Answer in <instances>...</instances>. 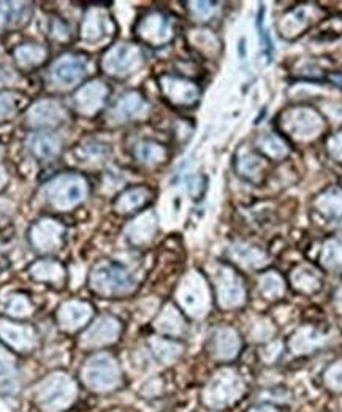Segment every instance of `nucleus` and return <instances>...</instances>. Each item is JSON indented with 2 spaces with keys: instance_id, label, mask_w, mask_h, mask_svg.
I'll return each mask as SVG.
<instances>
[{
  "instance_id": "7",
  "label": "nucleus",
  "mask_w": 342,
  "mask_h": 412,
  "mask_svg": "<svg viewBox=\"0 0 342 412\" xmlns=\"http://www.w3.org/2000/svg\"><path fill=\"white\" fill-rule=\"evenodd\" d=\"M86 75V60L73 54H67L56 60L51 69V78L60 87H73Z\"/></svg>"
},
{
  "instance_id": "14",
  "label": "nucleus",
  "mask_w": 342,
  "mask_h": 412,
  "mask_svg": "<svg viewBox=\"0 0 342 412\" xmlns=\"http://www.w3.org/2000/svg\"><path fill=\"white\" fill-rule=\"evenodd\" d=\"M62 105L56 100H42L30 108L29 121L33 126H57L64 121Z\"/></svg>"
},
{
  "instance_id": "42",
  "label": "nucleus",
  "mask_w": 342,
  "mask_h": 412,
  "mask_svg": "<svg viewBox=\"0 0 342 412\" xmlns=\"http://www.w3.org/2000/svg\"><path fill=\"white\" fill-rule=\"evenodd\" d=\"M2 23H4V13L0 11V26H2Z\"/></svg>"
},
{
  "instance_id": "12",
  "label": "nucleus",
  "mask_w": 342,
  "mask_h": 412,
  "mask_svg": "<svg viewBox=\"0 0 342 412\" xmlns=\"http://www.w3.org/2000/svg\"><path fill=\"white\" fill-rule=\"evenodd\" d=\"M106 97V87L100 81H92V83L86 84L76 92L73 104L75 108L83 114L96 113L100 106L103 105Z\"/></svg>"
},
{
  "instance_id": "8",
  "label": "nucleus",
  "mask_w": 342,
  "mask_h": 412,
  "mask_svg": "<svg viewBox=\"0 0 342 412\" xmlns=\"http://www.w3.org/2000/svg\"><path fill=\"white\" fill-rule=\"evenodd\" d=\"M139 57L137 46L118 45L105 56L103 69L111 75H127L138 67Z\"/></svg>"
},
{
  "instance_id": "38",
  "label": "nucleus",
  "mask_w": 342,
  "mask_h": 412,
  "mask_svg": "<svg viewBox=\"0 0 342 412\" xmlns=\"http://www.w3.org/2000/svg\"><path fill=\"white\" fill-rule=\"evenodd\" d=\"M330 79H331L333 83L336 84V86L342 87V75H331V77H330Z\"/></svg>"
},
{
  "instance_id": "19",
  "label": "nucleus",
  "mask_w": 342,
  "mask_h": 412,
  "mask_svg": "<svg viewBox=\"0 0 342 412\" xmlns=\"http://www.w3.org/2000/svg\"><path fill=\"white\" fill-rule=\"evenodd\" d=\"M214 347H216V355L219 359H233V357L238 354L239 349V340L236 333L230 328L219 330Z\"/></svg>"
},
{
  "instance_id": "39",
  "label": "nucleus",
  "mask_w": 342,
  "mask_h": 412,
  "mask_svg": "<svg viewBox=\"0 0 342 412\" xmlns=\"http://www.w3.org/2000/svg\"><path fill=\"white\" fill-rule=\"evenodd\" d=\"M0 412H10V406L4 400H0Z\"/></svg>"
},
{
  "instance_id": "43",
  "label": "nucleus",
  "mask_w": 342,
  "mask_h": 412,
  "mask_svg": "<svg viewBox=\"0 0 342 412\" xmlns=\"http://www.w3.org/2000/svg\"><path fill=\"white\" fill-rule=\"evenodd\" d=\"M2 81H4V75H2V72H0V84H2Z\"/></svg>"
},
{
  "instance_id": "35",
  "label": "nucleus",
  "mask_w": 342,
  "mask_h": 412,
  "mask_svg": "<svg viewBox=\"0 0 342 412\" xmlns=\"http://www.w3.org/2000/svg\"><path fill=\"white\" fill-rule=\"evenodd\" d=\"M13 371H15V363H13V359L5 349L0 347V379L11 376Z\"/></svg>"
},
{
  "instance_id": "41",
  "label": "nucleus",
  "mask_w": 342,
  "mask_h": 412,
  "mask_svg": "<svg viewBox=\"0 0 342 412\" xmlns=\"http://www.w3.org/2000/svg\"><path fill=\"white\" fill-rule=\"evenodd\" d=\"M5 179H6V177H5V173H4V170L2 168H0V187L4 186V182H5Z\"/></svg>"
},
{
  "instance_id": "5",
  "label": "nucleus",
  "mask_w": 342,
  "mask_h": 412,
  "mask_svg": "<svg viewBox=\"0 0 342 412\" xmlns=\"http://www.w3.org/2000/svg\"><path fill=\"white\" fill-rule=\"evenodd\" d=\"M83 377L92 390H111L119 384V367L108 354H98L86 363Z\"/></svg>"
},
{
  "instance_id": "30",
  "label": "nucleus",
  "mask_w": 342,
  "mask_h": 412,
  "mask_svg": "<svg viewBox=\"0 0 342 412\" xmlns=\"http://www.w3.org/2000/svg\"><path fill=\"white\" fill-rule=\"evenodd\" d=\"M317 343V333H312L311 330H303V332H300L293 338L292 347L295 352H306V350H311Z\"/></svg>"
},
{
  "instance_id": "6",
  "label": "nucleus",
  "mask_w": 342,
  "mask_h": 412,
  "mask_svg": "<svg viewBox=\"0 0 342 412\" xmlns=\"http://www.w3.org/2000/svg\"><path fill=\"white\" fill-rule=\"evenodd\" d=\"M179 301L187 313L200 317L206 313L210 306V295L205 281L197 273H192L184 279L179 289Z\"/></svg>"
},
{
  "instance_id": "25",
  "label": "nucleus",
  "mask_w": 342,
  "mask_h": 412,
  "mask_svg": "<svg viewBox=\"0 0 342 412\" xmlns=\"http://www.w3.org/2000/svg\"><path fill=\"white\" fill-rule=\"evenodd\" d=\"M147 200V191L146 189H132V191L125 192L122 197L118 200V209L119 211H133V209L142 206Z\"/></svg>"
},
{
  "instance_id": "9",
  "label": "nucleus",
  "mask_w": 342,
  "mask_h": 412,
  "mask_svg": "<svg viewBox=\"0 0 342 412\" xmlns=\"http://www.w3.org/2000/svg\"><path fill=\"white\" fill-rule=\"evenodd\" d=\"M62 236L64 227L52 219L38 221L30 232L33 246L40 251H55L62 243Z\"/></svg>"
},
{
  "instance_id": "40",
  "label": "nucleus",
  "mask_w": 342,
  "mask_h": 412,
  "mask_svg": "<svg viewBox=\"0 0 342 412\" xmlns=\"http://www.w3.org/2000/svg\"><path fill=\"white\" fill-rule=\"evenodd\" d=\"M251 412H276L274 409H270V408H258V409H253Z\"/></svg>"
},
{
  "instance_id": "29",
  "label": "nucleus",
  "mask_w": 342,
  "mask_h": 412,
  "mask_svg": "<svg viewBox=\"0 0 342 412\" xmlns=\"http://www.w3.org/2000/svg\"><path fill=\"white\" fill-rule=\"evenodd\" d=\"M233 255L234 259H238L241 263H246V265H261L263 263V255L258 251L247 246H234L233 247Z\"/></svg>"
},
{
  "instance_id": "2",
  "label": "nucleus",
  "mask_w": 342,
  "mask_h": 412,
  "mask_svg": "<svg viewBox=\"0 0 342 412\" xmlns=\"http://www.w3.org/2000/svg\"><path fill=\"white\" fill-rule=\"evenodd\" d=\"M243 391L244 384L241 381V377L236 373H233V371L225 369L217 373L212 377V381L207 384L203 394V400L210 408L220 409L236 401L243 395Z\"/></svg>"
},
{
  "instance_id": "20",
  "label": "nucleus",
  "mask_w": 342,
  "mask_h": 412,
  "mask_svg": "<svg viewBox=\"0 0 342 412\" xmlns=\"http://www.w3.org/2000/svg\"><path fill=\"white\" fill-rule=\"evenodd\" d=\"M32 152L40 159H51L59 152V141L50 133H37L29 141Z\"/></svg>"
},
{
  "instance_id": "18",
  "label": "nucleus",
  "mask_w": 342,
  "mask_h": 412,
  "mask_svg": "<svg viewBox=\"0 0 342 412\" xmlns=\"http://www.w3.org/2000/svg\"><path fill=\"white\" fill-rule=\"evenodd\" d=\"M110 21L103 13L97 10H92L87 13L83 24V38L87 42H97V40L103 38L108 33Z\"/></svg>"
},
{
  "instance_id": "15",
  "label": "nucleus",
  "mask_w": 342,
  "mask_h": 412,
  "mask_svg": "<svg viewBox=\"0 0 342 412\" xmlns=\"http://www.w3.org/2000/svg\"><path fill=\"white\" fill-rule=\"evenodd\" d=\"M92 309L81 301H67L59 309V323L65 330H76L89 321Z\"/></svg>"
},
{
  "instance_id": "3",
  "label": "nucleus",
  "mask_w": 342,
  "mask_h": 412,
  "mask_svg": "<svg viewBox=\"0 0 342 412\" xmlns=\"http://www.w3.org/2000/svg\"><path fill=\"white\" fill-rule=\"evenodd\" d=\"M92 289L102 295H122L133 289L130 273L119 263L105 262L93 269L91 276Z\"/></svg>"
},
{
  "instance_id": "31",
  "label": "nucleus",
  "mask_w": 342,
  "mask_h": 412,
  "mask_svg": "<svg viewBox=\"0 0 342 412\" xmlns=\"http://www.w3.org/2000/svg\"><path fill=\"white\" fill-rule=\"evenodd\" d=\"M137 157L143 162H159L164 159V150L156 143H139L137 147Z\"/></svg>"
},
{
  "instance_id": "22",
  "label": "nucleus",
  "mask_w": 342,
  "mask_h": 412,
  "mask_svg": "<svg viewBox=\"0 0 342 412\" xmlns=\"http://www.w3.org/2000/svg\"><path fill=\"white\" fill-rule=\"evenodd\" d=\"M32 276L38 281L59 282L64 276V269L56 262H38L32 267Z\"/></svg>"
},
{
  "instance_id": "23",
  "label": "nucleus",
  "mask_w": 342,
  "mask_h": 412,
  "mask_svg": "<svg viewBox=\"0 0 342 412\" xmlns=\"http://www.w3.org/2000/svg\"><path fill=\"white\" fill-rule=\"evenodd\" d=\"M45 54H46V50L43 48V46L24 45V46H19V48L16 50L15 57L21 67H32L42 62V60L45 59Z\"/></svg>"
},
{
  "instance_id": "33",
  "label": "nucleus",
  "mask_w": 342,
  "mask_h": 412,
  "mask_svg": "<svg viewBox=\"0 0 342 412\" xmlns=\"http://www.w3.org/2000/svg\"><path fill=\"white\" fill-rule=\"evenodd\" d=\"M261 290L266 296H278L283 294V281H280L276 274H268L261 279Z\"/></svg>"
},
{
  "instance_id": "21",
  "label": "nucleus",
  "mask_w": 342,
  "mask_h": 412,
  "mask_svg": "<svg viewBox=\"0 0 342 412\" xmlns=\"http://www.w3.org/2000/svg\"><path fill=\"white\" fill-rule=\"evenodd\" d=\"M146 110L144 100L138 94H125L116 105V116L119 119H132L137 118Z\"/></svg>"
},
{
  "instance_id": "32",
  "label": "nucleus",
  "mask_w": 342,
  "mask_h": 412,
  "mask_svg": "<svg viewBox=\"0 0 342 412\" xmlns=\"http://www.w3.org/2000/svg\"><path fill=\"white\" fill-rule=\"evenodd\" d=\"M293 282L297 284V287L304 289V290H312L317 287V279H315L314 272L306 268H301L293 274Z\"/></svg>"
},
{
  "instance_id": "27",
  "label": "nucleus",
  "mask_w": 342,
  "mask_h": 412,
  "mask_svg": "<svg viewBox=\"0 0 342 412\" xmlns=\"http://www.w3.org/2000/svg\"><path fill=\"white\" fill-rule=\"evenodd\" d=\"M5 311L15 317H24L29 316L32 306L29 300L25 299L24 295H10L8 299L5 300Z\"/></svg>"
},
{
  "instance_id": "26",
  "label": "nucleus",
  "mask_w": 342,
  "mask_h": 412,
  "mask_svg": "<svg viewBox=\"0 0 342 412\" xmlns=\"http://www.w3.org/2000/svg\"><path fill=\"white\" fill-rule=\"evenodd\" d=\"M151 344H152L154 352H156V355L159 357V359L162 360V362H165V363L173 362L181 354V347L178 346V344H174V343L165 341V340H159V338H156V340L151 341Z\"/></svg>"
},
{
  "instance_id": "16",
  "label": "nucleus",
  "mask_w": 342,
  "mask_h": 412,
  "mask_svg": "<svg viewBox=\"0 0 342 412\" xmlns=\"http://www.w3.org/2000/svg\"><path fill=\"white\" fill-rule=\"evenodd\" d=\"M139 33L146 38L147 42L152 43H164L171 37V26L170 19L164 15H151L143 19L139 24Z\"/></svg>"
},
{
  "instance_id": "10",
  "label": "nucleus",
  "mask_w": 342,
  "mask_h": 412,
  "mask_svg": "<svg viewBox=\"0 0 342 412\" xmlns=\"http://www.w3.org/2000/svg\"><path fill=\"white\" fill-rule=\"evenodd\" d=\"M119 332H120L119 322L114 319V317L103 316L100 317L96 323H92L89 330L83 335V344L89 347L105 346V344L116 341Z\"/></svg>"
},
{
  "instance_id": "17",
  "label": "nucleus",
  "mask_w": 342,
  "mask_h": 412,
  "mask_svg": "<svg viewBox=\"0 0 342 412\" xmlns=\"http://www.w3.org/2000/svg\"><path fill=\"white\" fill-rule=\"evenodd\" d=\"M165 92L173 102L176 104H192L193 100L198 97V89L189 81L176 79V78H166L165 83Z\"/></svg>"
},
{
  "instance_id": "37",
  "label": "nucleus",
  "mask_w": 342,
  "mask_h": 412,
  "mask_svg": "<svg viewBox=\"0 0 342 412\" xmlns=\"http://www.w3.org/2000/svg\"><path fill=\"white\" fill-rule=\"evenodd\" d=\"M193 10H195L200 16H210L211 11H212V6L211 4H205V2H195L193 4Z\"/></svg>"
},
{
  "instance_id": "28",
  "label": "nucleus",
  "mask_w": 342,
  "mask_h": 412,
  "mask_svg": "<svg viewBox=\"0 0 342 412\" xmlns=\"http://www.w3.org/2000/svg\"><path fill=\"white\" fill-rule=\"evenodd\" d=\"M154 232V221L149 216H144L143 219L137 221L135 226H132L130 228V238L135 243H144L151 238V235Z\"/></svg>"
},
{
  "instance_id": "34",
  "label": "nucleus",
  "mask_w": 342,
  "mask_h": 412,
  "mask_svg": "<svg viewBox=\"0 0 342 412\" xmlns=\"http://www.w3.org/2000/svg\"><path fill=\"white\" fill-rule=\"evenodd\" d=\"M16 111V100L11 94H0V119Z\"/></svg>"
},
{
  "instance_id": "36",
  "label": "nucleus",
  "mask_w": 342,
  "mask_h": 412,
  "mask_svg": "<svg viewBox=\"0 0 342 412\" xmlns=\"http://www.w3.org/2000/svg\"><path fill=\"white\" fill-rule=\"evenodd\" d=\"M326 382L330 384L333 389L342 390V363L333 367L326 374Z\"/></svg>"
},
{
  "instance_id": "13",
  "label": "nucleus",
  "mask_w": 342,
  "mask_h": 412,
  "mask_svg": "<svg viewBox=\"0 0 342 412\" xmlns=\"http://www.w3.org/2000/svg\"><path fill=\"white\" fill-rule=\"evenodd\" d=\"M0 338L18 350H30L35 344V333L25 325L0 321Z\"/></svg>"
},
{
  "instance_id": "1",
  "label": "nucleus",
  "mask_w": 342,
  "mask_h": 412,
  "mask_svg": "<svg viewBox=\"0 0 342 412\" xmlns=\"http://www.w3.org/2000/svg\"><path fill=\"white\" fill-rule=\"evenodd\" d=\"M76 396V387L69 376L55 373L46 377L37 389V400L45 411L56 412L69 408Z\"/></svg>"
},
{
  "instance_id": "11",
  "label": "nucleus",
  "mask_w": 342,
  "mask_h": 412,
  "mask_svg": "<svg viewBox=\"0 0 342 412\" xmlns=\"http://www.w3.org/2000/svg\"><path fill=\"white\" fill-rule=\"evenodd\" d=\"M219 301L224 308H234L244 301V290L233 272L222 268L217 274Z\"/></svg>"
},
{
  "instance_id": "24",
  "label": "nucleus",
  "mask_w": 342,
  "mask_h": 412,
  "mask_svg": "<svg viewBox=\"0 0 342 412\" xmlns=\"http://www.w3.org/2000/svg\"><path fill=\"white\" fill-rule=\"evenodd\" d=\"M156 327L162 333L178 335L181 333V330H183V319H181V316L178 314L176 309L169 306L164 311L162 316L159 317Z\"/></svg>"
},
{
  "instance_id": "4",
  "label": "nucleus",
  "mask_w": 342,
  "mask_h": 412,
  "mask_svg": "<svg viewBox=\"0 0 342 412\" xmlns=\"http://www.w3.org/2000/svg\"><path fill=\"white\" fill-rule=\"evenodd\" d=\"M87 192L86 181L78 174H62L46 186V199L59 209H70L83 201Z\"/></svg>"
}]
</instances>
